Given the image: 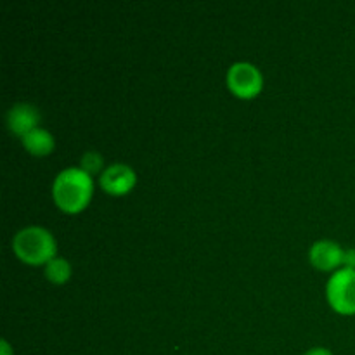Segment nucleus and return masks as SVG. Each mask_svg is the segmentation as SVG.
Segmentation results:
<instances>
[{
    "label": "nucleus",
    "instance_id": "nucleus-1",
    "mask_svg": "<svg viewBox=\"0 0 355 355\" xmlns=\"http://www.w3.org/2000/svg\"><path fill=\"white\" fill-rule=\"evenodd\" d=\"M94 194V180L80 166L66 168L52 184V200L55 207L68 215H76L89 207Z\"/></svg>",
    "mask_w": 355,
    "mask_h": 355
},
{
    "label": "nucleus",
    "instance_id": "nucleus-2",
    "mask_svg": "<svg viewBox=\"0 0 355 355\" xmlns=\"http://www.w3.org/2000/svg\"><path fill=\"white\" fill-rule=\"evenodd\" d=\"M14 255L21 262L28 266H47L52 259H55L58 253V243L54 236L40 225H30L24 227L14 236L12 239Z\"/></svg>",
    "mask_w": 355,
    "mask_h": 355
},
{
    "label": "nucleus",
    "instance_id": "nucleus-3",
    "mask_svg": "<svg viewBox=\"0 0 355 355\" xmlns=\"http://www.w3.org/2000/svg\"><path fill=\"white\" fill-rule=\"evenodd\" d=\"M329 307L342 315L355 314V269H340L326 284Z\"/></svg>",
    "mask_w": 355,
    "mask_h": 355
},
{
    "label": "nucleus",
    "instance_id": "nucleus-4",
    "mask_svg": "<svg viewBox=\"0 0 355 355\" xmlns=\"http://www.w3.org/2000/svg\"><path fill=\"white\" fill-rule=\"evenodd\" d=\"M227 87L239 99H255L263 89V76L252 62H234L227 71Z\"/></svg>",
    "mask_w": 355,
    "mask_h": 355
},
{
    "label": "nucleus",
    "instance_id": "nucleus-5",
    "mask_svg": "<svg viewBox=\"0 0 355 355\" xmlns=\"http://www.w3.org/2000/svg\"><path fill=\"white\" fill-rule=\"evenodd\" d=\"M137 184V173L125 163H113L99 177V186L111 196H125Z\"/></svg>",
    "mask_w": 355,
    "mask_h": 355
},
{
    "label": "nucleus",
    "instance_id": "nucleus-6",
    "mask_svg": "<svg viewBox=\"0 0 355 355\" xmlns=\"http://www.w3.org/2000/svg\"><path fill=\"white\" fill-rule=\"evenodd\" d=\"M343 252L345 250L338 243L331 241V239H321V241H315L312 245L311 252H309V259H311V263L318 270L331 272V270L338 269L342 266Z\"/></svg>",
    "mask_w": 355,
    "mask_h": 355
},
{
    "label": "nucleus",
    "instance_id": "nucleus-7",
    "mask_svg": "<svg viewBox=\"0 0 355 355\" xmlns=\"http://www.w3.org/2000/svg\"><path fill=\"white\" fill-rule=\"evenodd\" d=\"M40 118V111H38L33 104H14V106L7 111V128H9L14 135L23 139L24 135L30 134L31 130L38 128Z\"/></svg>",
    "mask_w": 355,
    "mask_h": 355
},
{
    "label": "nucleus",
    "instance_id": "nucleus-8",
    "mask_svg": "<svg viewBox=\"0 0 355 355\" xmlns=\"http://www.w3.org/2000/svg\"><path fill=\"white\" fill-rule=\"evenodd\" d=\"M21 144H23V148L26 149L31 156L44 158V156H49L54 151L55 139L51 132L38 127L35 128V130H31L30 134L24 135V137L21 139Z\"/></svg>",
    "mask_w": 355,
    "mask_h": 355
},
{
    "label": "nucleus",
    "instance_id": "nucleus-9",
    "mask_svg": "<svg viewBox=\"0 0 355 355\" xmlns=\"http://www.w3.org/2000/svg\"><path fill=\"white\" fill-rule=\"evenodd\" d=\"M45 277L52 284H64L71 277V263L62 257H55L45 266Z\"/></svg>",
    "mask_w": 355,
    "mask_h": 355
},
{
    "label": "nucleus",
    "instance_id": "nucleus-10",
    "mask_svg": "<svg viewBox=\"0 0 355 355\" xmlns=\"http://www.w3.org/2000/svg\"><path fill=\"white\" fill-rule=\"evenodd\" d=\"M104 166V158L99 155V153L96 151H89L85 153V155L82 156V159H80V168L83 170L85 173H89L90 177L96 175V173H103Z\"/></svg>",
    "mask_w": 355,
    "mask_h": 355
},
{
    "label": "nucleus",
    "instance_id": "nucleus-11",
    "mask_svg": "<svg viewBox=\"0 0 355 355\" xmlns=\"http://www.w3.org/2000/svg\"><path fill=\"white\" fill-rule=\"evenodd\" d=\"M342 269H355V248H349L343 252Z\"/></svg>",
    "mask_w": 355,
    "mask_h": 355
},
{
    "label": "nucleus",
    "instance_id": "nucleus-12",
    "mask_svg": "<svg viewBox=\"0 0 355 355\" xmlns=\"http://www.w3.org/2000/svg\"><path fill=\"white\" fill-rule=\"evenodd\" d=\"M305 355H333V352L329 349H324V347H314L309 352H305Z\"/></svg>",
    "mask_w": 355,
    "mask_h": 355
},
{
    "label": "nucleus",
    "instance_id": "nucleus-13",
    "mask_svg": "<svg viewBox=\"0 0 355 355\" xmlns=\"http://www.w3.org/2000/svg\"><path fill=\"white\" fill-rule=\"evenodd\" d=\"M0 352H2V355H14L12 349H10V345L7 343V340H2V342H0Z\"/></svg>",
    "mask_w": 355,
    "mask_h": 355
}]
</instances>
